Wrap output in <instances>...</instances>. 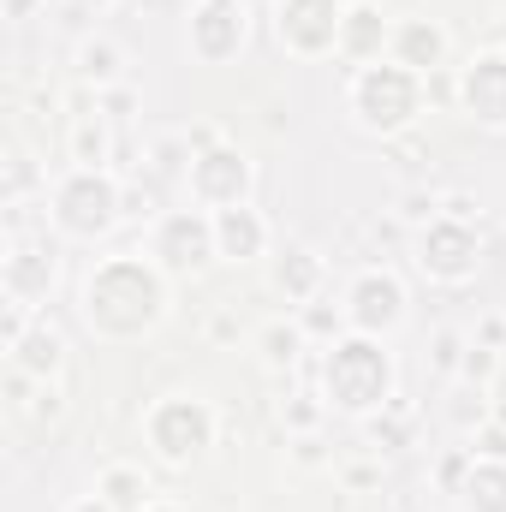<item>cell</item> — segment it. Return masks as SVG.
Segmentation results:
<instances>
[{
  "instance_id": "cell-1",
  "label": "cell",
  "mask_w": 506,
  "mask_h": 512,
  "mask_svg": "<svg viewBox=\"0 0 506 512\" xmlns=\"http://www.w3.org/2000/svg\"><path fill=\"white\" fill-rule=\"evenodd\" d=\"M78 316L96 340H143L161 316H167V268L155 256H102L84 274L78 292Z\"/></svg>"
},
{
  "instance_id": "cell-2",
  "label": "cell",
  "mask_w": 506,
  "mask_h": 512,
  "mask_svg": "<svg viewBox=\"0 0 506 512\" xmlns=\"http://www.w3.org/2000/svg\"><path fill=\"white\" fill-rule=\"evenodd\" d=\"M322 393L334 411L346 417H370L393 399V358L381 352V340L370 334H352V340H334L328 358H322Z\"/></svg>"
},
{
  "instance_id": "cell-3",
  "label": "cell",
  "mask_w": 506,
  "mask_h": 512,
  "mask_svg": "<svg viewBox=\"0 0 506 512\" xmlns=\"http://www.w3.org/2000/svg\"><path fill=\"white\" fill-rule=\"evenodd\" d=\"M346 108H352L358 131L393 137V131H405L417 120V108H423V78H417L411 66H399V60L358 66L352 84H346Z\"/></svg>"
},
{
  "instance_id": "cell-4",
  "label": "cell",
  "mask_w": 506,
  "mask_h": 512,
  "mask_svg": "<svg viewBox=\"0 0 506 512\" xmlns=\"http://www.w3.org/2000/svg\"><path fill=\"white\" fill-rule=\"evenodd\" d=\"M48 221L60 239H102L114 233V221H126V191L114 185L108 167H72L60 185H54V203H48Z\"/></svg>"
},
{
  "instance_id": "cell-5",
  "label": "cell",
  "mask_w": 506,
  "mask_h": 512,
  "mask_svg": "<svg viewBox=\"0 0 506 512\" xmlns=\"http://www.w3.org/2000/svg\"><path fill=\"white\" fill-rule=\"evenodd\" d=\"M143 435H149V453L179 471V465H191L203 447H215V411H209L203 399H191V393H167V399L149 405Z\"/></svg>"
},
{
  "instance_id": "cell-6",
  "label": "cell",
  "mask_w": 506,
  "mask_h": 512,
  "mask_svg": "<svg viewBox=\"0 0 506 512\" xmlns=\"http://www.w3.org/2000/svg\"><path fill=\"white\" fill-rule=\"evenodd\" d=\"M417 268L435 286H471L483 268V239L459 221V215H435L417 239Z\"/></svg>"
},
{
  "instance_id": "cell-7",
  "label": "cell",
  "mask_w": 506,
  "mask_h": 512,
  "mask_svg": "<svg viewBox=\"0 0 506 512\" xmlns=\"http://www.w3.org/2000/svg\"><path fill=\"white\" fill-rule=\"evenodd\" d=\"M149 256L167 274H203L215 262V215L209 209H167L149 233Z\"/></svg>"
},
{
  "instance_id": "cell-8",
  "label": "cell",
  "mask_w": 506,
  "mask_h": 512,
  "mask_svg": "<svg viewBox=\"0 0 506 512\" xmlns=\"http://www.w3.org/2000/svg\"><path fill=\"white\" fill-rule=\"evenodd\" d=\"M340 18H346L340 0H274V36L298 60L340 54Z\"/></svg>"
},
{
  "instance_id": "cell-9",
  "label": "cell",
  "mask_w": 506,
  "mask_h": 512,
  "mask_svg": "<svg viewBox=\"0 0 506 512\" xmlns=\"http://www.w3.org/2000/svg\"><path fill=\"white\" fill-rule=\"evenodd\" d=\"M245 0H197L191 18H185V48L203 60V66H227L239 48H245Z\"/></svg>"
},
{
  "instance_id": "cell-10",
  "label": "cell",
  "mask_w": 506,
  "mask_h": 512,
  "mask_svg": "<svg viewBox=\"0 0 506 512\" xmlns=\"http://www.w3.org/2000/svg\"><path fill=\"white\" fill-rule=\"evenodd\" d=\"M191 203L203 209H239L251 197V161L227 143H209L203 155H191Z\"/></svg>"
},
{
  "instance_id": "cell-11",
  "label": "cell",
  "mask_w": 506,
  "mask_h": 512,
  "mask_svg": "<svg viewBox=\"0 0 506 512\" xmlns=\"http://www.w3.org/2000/svg\"><path fill=\"white\" fill-rule=\"evenodd\" d=\"M346 322L358 328V334H393L399 322H405V286H399V274H387V268H364L352 286H346Z\"/></svg>"
},
{
  "instance_id": "cell-12",
  "label": "cell",
  "mask_w": 506,
  "mask_h": 512,
  "mask_svg": "<svg viewBox=\"0 0 506 512\" xmlns=\"http://www.w3.org/2000/svg\"><path fill=\"white\" fill-rule=\"evenodd\" d=\"M54 280H60V256H54V245H24V239H12V251H6V262H0L6 304L36 310V304H48Z\"/></svg>"
},
{
  "instance_id": "cell-13",
  "label": "cell",
  "mask_w": 506,
  "mask_h": 512,
  "mask_svg": "<svg viewBox=\"0 0 506 512\" xmlns=\"http://www.w3.org/2000/svg\"><path fill=\"white\" fill-rule=\"evenodd\" d=\"M459 102L477 126L506 131V54H477L459 78Z\"/></svg>"
},
{
  "instance_id": "cell-14",
  "label": "cell",
  "mask_w": 506,
  "mask_h": 512,
  "mask_svg": "<svg viewBox=\"0 0 506 512\" xmlns=\"http://www.w3.org/2000/svg\"><path fill=\"white\" fill-rule=\"evenodd\" d=\"M381 48H393V24H387V12L370 6V0L346 6V18H340V60H352V66H376Z\"/></svg>"
},
{
  "instance_id": "cell-15",
  "label": "cell",
  "mask_w": 506,
  "mask_h": 512,
  "mask_svg": "<svg viewBox=\"0 0 506 512\" xmlns=\"http://www.w3.org/2000/svg\"><path fill=\"white\" fill-rule=\"evenodd\" d=\"M6 364H12L18 376H30V382H48V376H60V364H66V334H60L54 322L30 316V328L18 334V346L6 352Z\"/></svg>"
},
{
  "instance_id": "cell-16",
  "label": "cell",
  "mask_w": 506,
  "mask_h": 512,
  "mask_svg": "<svg viewBox=\"0 0 506 512\" xmlns=\"http://www.w3.org/2000/svg\"><path fill=\"white\" fill-rule=\"evenodd\" d=\"M209 215H215V251H221V262H256V256L268 251V221L256 215L251 203L209 209Z\"/></svg>"
},
{
  "instance_id": "cell-17",
  "label": "cell",
  "mask_w": 506,
  "mask_h": 512,
  "mask_svg": "<svg viewBox=\"0 0 506 512\" xmlns=\"http://www.w3.org/2000/svg\"><path fill=\"white\" fill-rule=\"evenodd\" d=\"M387 60H399V66H411V72L423 78V72H435V66L447 60V30H441L435 18H405V24H393Z\"/></svg>"
},
{
  "instance_id": "cell-18",
  "label": "cell",
  "mask_w": 506,
  "mask_h": 512,
  "mask_svg": "<svg viewBox=\"0 0 506 512\" xmlns=\"http://www.w3.org/2000/svg\"><path fill=\"white\" fill-rule=\"evenodd\" d=\"M316 286H322V256L310 251V245H286V251L274 256V292L286 304H310Z\"/></svg>"
},
{
  "instance_id": "cell-19",
  "label": "cell",
  "mask_w": 506,
  "mask_h": 512,
  "mask_svg": "<svg viewBox=\"0 0 506 512\" xmlns=\"http://www.w3.org/2000/svg\"><path fill=\"white\" fill-rule=\"evenodd\" d=\"M459 501H465V512H506V459L471 453V471L459 483Z\"/></svg>"
},
{
  "instance_id": "cell-20",
  "label": "cell",
  "mask_w": 506,
  "mask_h": 512,
  "mask_svg": "<svg viewBox=\"0 0 506 512\" xmlns=\"http://www.w3.org/2000/svg\"><path fill=\"white\" fill-rule=\"evenodd\" d=\"M96 495H102L108 507H120V512H143L149 507V477H143L137 465H108L102 483H96Z\"/></svg>"
},
{
  "instance_id": "cell-21",
  "label": "cell",
  "mask_w": 506,
  "mask_h": 512,
  "mask_svg": "<svg viewBox=\"0 0 506 512\" xmlns=\"http://www.w3.org/2000/svg\"><path fill=\"white\" fill-rule=\"evenodd\" d=\"M78 72H84L90 84H114V78H120V48H114V42H84V48H78Z\"/></svg>"
},
{
  "instance_id": "cell-22",
  "label": "cell",
  "mask_w": 506,
  "mask_h": 512,
  "mask_svg": "<svg viewBox=\"0 0 506 512\" xmlns=\"http://www.w3.org/2000/svg\"><path fill=\"white\" fill-rule=\"evenodd\" d=\"M72 161H78V167H102V161H108L102 120H78V126H72Z\"/></svg>"
},
{
  "instance_id": "cell-23",
  "label": "cell",
  "mask_w": 506,
  "mask_h": 512,
  "mask_svg": "<svg viewBox=\"0 0 506 512\" xmlns=\"http://www.w3.org/2000/svg\"><path fill=\"white\" fill-rule=\"evenodd\" d=\"M298 346H304V328H298V322H274V328H262V358H268V364H292Z\"/></svg>"
},
{
  "instance_id": "cell-24",
  "label": "cell",
  "mask_w": 506,
  "mask_h": 512,
  "mask_svg": "<svg viewBox=\"0 0 506 512\" xmlns=\"http://www.w3.org/2000/svg\"><path fill=\"white\" fill-rule=\"evenodd\" d=\"M340 322H346V310H328V304H304V316H298L304 334H334Z\"/></svg>"
},
{
  "instance_id": "cell-25",
  "label": "cell",
  "mask_w": 506,
  "mask_h": 512,
  "mask_svg": "<svg viewBox=\"0 0 506 512\" xmlns=\"http://www.w3.org/2000/svg\"><path fill=\"white\" fill-rule=\"evenodd\" d=\"M30 179H36V167H30L24 155H12V173H6V203H12V209H18V197L30 191Z\"/></svg>"
},
{
  "instance_id": "cell-26",
  "label": "cell",
  "mask_w": 506,
  "mask_h": 512,
  "mask_svg": "<svg viewBox=\"0 0 506 512\" xmlns=\"http://www.w3.org/2000/svg\"><path fill=\"white\" fill-rule=\"evenodd\" d=\"M60 512H120V507H108V501H102V495H78V501H72V507H60Z\"/></svg>"
},
{
  "instance_id": "cell-27",
  "label": "cell",
  "mask_w": 506,
  "mask_h": 512,
  "mask_svg": "<svg viewBox=\"0 0 506 512\" xmlns=\"http://www.w3.org/2000/svg\"><path fill=\"white\" fill-rule=\"evenodd\" d=\"M78 6H84V12H96V18H102V12H108V6H114V0H78Z\"/></svg>"
},
{
  "instance_id": "cell-28",
  "label": "cell",
  "mask_w": 506,
  "mask_h": 512,
  "mask_svg": "<svg viewBox=\"0 0 506 512\" xmlns=\"http://www.w3.org/2000/svg\"><path fill=\"white\" fill-rule=\"evenodd\" d=\"M143 512H179V507H161V501H149V507H143Z\"/></svg>"
}]
</instances>
